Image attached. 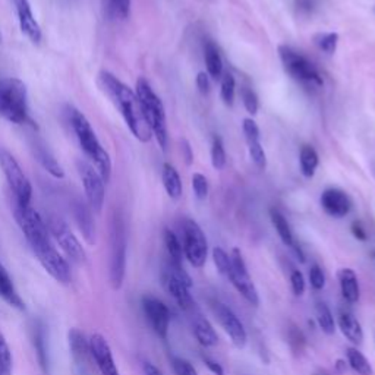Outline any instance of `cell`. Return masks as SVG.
<instances>
[{"label": "cell", "instance_id": "6da1fadb", "mask_svg": "<svg viewBox=\"0 0 375 375\" xmlns=\"http://www.w3.org/2000/svg\"><path fill=\"white\" fill-rule=\"evenodd\" d=\"M100 81L103 87L106 88L108 94L115 101L116 106L119 108L134 137L141 142H149L151 139L153 132L150 129L147 119L144 116V110L137 93L108 71H103L100 74Z\"/></svg>", "mask_w": 375, "mask_h": 375}, {"label": "cell", "instance_id": "7a4b0ae2", "mask_svg": "<svg viewBox=\"0 0 375 375\" xmlns=\"http://www.w3.org/2000/svg\"><path fill=\"white\" fill-rule=\"evenodd\" d=\"M71 125L72 129L76 135V139L81 145L82 151L87 154V157L94 163L97 172L103 178L104 183H108L110 180L112 175V160L109 153L103 149V145L100 144L91 123L88 119L82 115L79 110L72 109L71 110Z\"/></svg>", "mask_w": 375, "mask_h": 375}, {"label": "cell", "instance_id": "3957f363", "mask_svg": "<svg viewBox=\"0 0 375 375\" xmlns=\"http://www.w3.org/2000/svg\"><path fill=\"white\" fill-rule=\"evenodd\" d=\"M135 93L139 98L144 116L150 125L153 135L156 137L161 150H166V147H168L169 134H168V123H166V112L160 97L153 91L149 81L144 78L138 79Z\"/></svg>", "mask_w": 375, "mask_h": 375}, {"label": "cell", "instance_id": "277c9868", "mask_svg": "<svg viewBox=\"0 0 375 375\" xmlns=\"http://www.w3.org/2000/svg\"><path fill=\"white\" fill-rule=\"evenodd\" d=\"M0 115L16 125L30 120L28 94L23 81L16 78H0Z\"/></svg>", "mask_w": 375, "mask_h": 375}, {"label": "cell", "instance_id": "5b68a950", "mask_svg": "<svg viewBox=\"0 0 375 375\" xmlns=\"http://www.w3.org/2000/svg\"><path fill=\"white\" fill-rule=\"evenodd\" d=\"M279 54L286 72L295 81L309 88H318L323 86V79L317 68L304 54L289 46H280Z\"/></svg>", "mask_w": 375, "mask_h": 375}, {"label": "cell", "instance_id": "8992f818", "mask_svg": "<svg viewBox=\"0 0 375 375\" xmlns=\"http://www.w3.org/2000/svg\"><path fill=\"white\" fill-rule=\"evenodd\" d=\"M15 219L31 245L33 251H37V249L52 242L46 221L41 219L31 205H15Z\"/></svg>", "mask_w": 375, "mask_h": 375}, {"label": "cell", "instance_id": "52a82bcc", "mask_svg": "<svg viewBox=\"0 0 375 375\" xmlns=\"http://www.w3.org/2000/svg\"><path fill=\"white\" fill-rule=\"evenodd\" d=\"M0 168H2L4 175L15 195L16 205H23V207L31 205V197H33L31 183L27 175L24 173V171L21 169L16 158L6 150H0Z\"/></svg>", "mask_w": 375, "mask_h": 375}, {"label": "cell", "instance_id": "ba28073f", "mask_svg": "<svg viewBox=\"0 0 375 375\" xmlns=\"http://www.w3.org/2000/svg\"><path fill=\"white\" fill-rule=\"evenodd\" d=\"M163 283L169 295L175 299V302L185 311H191L195 305L190 289L192 286V280L185 272L182 264H173L169 261L168 267L164 270Z\"/></svg>", "mask_w": 375, "mask_h": 375}, {"label": "cell", "instance_id": "9c48e42d", "mask_svg": "<svg viewBox=\"0 0 375 375\" xmlns=\"http://www.w3.org/2000/svg\"><path fill=\"white\" fill-rule=\"evenodd\" d=\"M183 254L186 260L195 268H201L208 255V243L200 224L194 220L183 221Z\"/></svg>", "mask_w": 375, "mask_h": 375}, {"label": "cell", "instance_id": "30bf717a", "mask_svg": "<svg viewBox=\"0 0 375 375\" xmlns=\"http://www.w3.org/2000/svg\"><path fill=\"white\" fill-rule=\"evenodd\" d=\"M49 233L54 238L57 245L60 246L62 251L67 254V257L76 262V264H84L87 260L84 248H82L78 238L74 235V232L69 229V226L59 217H50L46 223Z\"/></svg>", "mask_w": 375, "mask_h": 375}, {"label": "cell", "instance_id": "8fae6325", "mask_svg": "<svg viewBox=\"0 0 375 375\" xmlns=\"http://www.w3.org/2000/svg\"><path fill=\"white\" fill-rule=\"evenodd\" d=\"M231 261H232V267H231V273H229L227 279L231 280V283L239 292V295L246 302H249L253 306H258V304H260L258 290H257L251 276H249L248 267L245 264L241 249L233 248V251L231 254Z\"/></svg>", "mask_w": 375, "mask_h": 375}, {"label": "cell", "instance_id": "7c38bea8", "mask_svg": "<svg viewBox=\"0 0 375 375\" xmlns=\"http://www.w3.org/2000/svg\"><path fill=\"white\" fill-rule=\"evenodd\" d=\"M78 172L82 180V185H84L86 195L90 204V208L94 213H100L103 204H104V197H106V192H104V180L94 169L93 166L87 161H78Z\"/></svg>", "mask_w": 375, "mask_h": 375}, {"label": "cell", "instance_id": "4fadbf2b", "mask_svg": "<svg viewBox=\"0 0 375 375\" xmlns=\"http://www.w3.org/2000/svg\"><path fill=\"white\" fill-rule=\"evenodd\" d=\"M34 254L37 255L40 264L43 265V268L57 283L68 284L71 282L72 279L71 267L68 261L64 258V255L59 254V251L52 242L43 248L37 249V251H34Z\"/></svg>", "mask_w": 375, "mask_h": 375}, {"label": "cell", "instance_id": "5bb4252c", "mask_svg": "<svg viewBox=\"0 0 375 375\" xmlns=\"http://www.w3.org/2000/svg\"><path fill=\"white\" fill-rule=\"evenodd\" d=\"M212 308H213L216 318L219 320L220 325L227 333L229 338L232 339L233 345L236 347H245L246 340H248V335H246V330H245L242 321L238 318L235 312L229 306H226L224 304L217 302V301L213 302Z\"/></svg>", "mask_w": 375, "mask_h": 375}, {"label": "cell", "instance_id": "9a60e30c", "mask_svg": "<svg viewBox=\"0 0 375 375\" xmlns=\"http://www.w3.org/2000/svg\"><path fill=\"white\" fill-rule=\"evenodd\" d=\"M142 309L145 318L149 320L156 335L161 339L168 338L169 324H171V311L164 305V302H161L154 296H144Z\"/></svg>", "mask_w": 375, "mask_h": 375}, {"label": "cell", "instance_id": "2e32d148", "mask_svg": "<svg viewBox=\"0 0 375 375\" xmlns=\"http://www.w3.org/2000/svg\"><path fill=\"white\" fill-rule=\"evenodd\" d=\"M88 343H90V355L96 361L101 375H119L113 353L108 340L101 335H98V333H96V335L90 338Z\"/></svg>", "mask_w": 375, "mask_h": 375}, {"label": "cell", "instance_id": "e0dca14e", "mask_svg": "<svg viewBox=\"0 0 375 375\" xmlns=\"http://www.w3.org/2000/svg\"><path fill=\"white\" fill-rule=\"evenodd\" d=\"M321 207L323 210L336 219H342L347 216L352 210V201L349 195L338 188H328L321 195Z\"/></svg>", "mask_w": 375, "mask_h": 375}, {"label": "cell", "instance_id": "ac0fdd59", "mask_svg": "<svg viewBox=\"0 0 375 375\" xmlns=\"http://www.w3.org/2000/svg\"><path fill=\"white\" fill-rule=\"evenodd\" d=\"M15 6H16L21 31L28 37L31 43L38 45L41 41V37H43V33H41L37 19L34 18L28 0H15Z\"/></svg>", "mask_w": 375, "mask_h": 375}, {"label": "cell", "instance_id": "d6986e66", "mask_svg": "<svg viewBox=\"0 0 375 375\" xmlns=\"http://www.w3.org/2000/svg\"><path fill=\"white\" fill-rule=\"evenodd\" d=\"M342 295L349 304H357L361 298V287L357 273L352 268H340L338 272Z\"/></svg>", "mask_w": 375, "mask_h": 375}, {"label": "cell", "instance_id": "ffe728a7", "mask_svg": "<svg viewBox=\"0 0 375 375\" xmlns=\"http://www.w3.org/2000/svg\"><path fill=\"white\" fill-rule=\"evenodd\" d=\"M339 328L343 336L353 345H362L364 342V330L357 317L349 311H342L339 314Z\"/></svg>", "mask_w": 375, "mask_h": 375}, {"label": "cell", "instance_id": "44dd1931", "mask_svg": "<svg viewBox=\"0 0 375 375\" xmlns=\"http://www.w3.org/2000/svg\"><path fill=\"white\" fill-rule=\"evenodd\" d=\"M125 265H127V248H125L123 239L117 238L113 249V258H112V270H110V279L115 289H119L123 283L125 277Z\"/></svg>", "mask_w": 375, "mask_h": 375}, {"label": "cell", "instance_id": "7402d4cb", "mask_svg": "<svg viewBox=\"0 0 375 375\" xmlns=\"http://www.w3.org/2000/svg\"><path fill=\"white\" fill-rule=\"evenodd\" d=\"M75 220L79 231L84 235L86 241L93 245L96 242V224L93 220L91 208H88L84 202H76L75 205Z\"/></svg>", "mask_w": 375, "mask_h": 375}, {"label": "cell", "instance_id": "603a6c76", "mask_svg": "<svg viewBox=\"0 0 375 375\" xmlns=\"http://www.w3.org/2000/svg\"><path fill=\"white\" fill-rule=\"evenodd\" d=\"M0 298L13 308L24 309V301L21 299L8 270L4 267L2 262H0Z\"/></svg>", "mask_w": 375, "mask_h": 375}, {"label": "cell", "instance_id": "cb8c5ba5", "mask_svg": "<svg viewBox=\"0 0 375 375\" xmlns=\"http://www.w3.org/2000/svg\"><path fill=\"white\" fill-rule=\"evenodd\" d=\"M204 59L207 72L213 79H220L223 76V60L220 52L213 41H207L204 45Z\"/></svg>", "mask_w": 375, "mask_h": 375}, {"label": "cell", "instance_id": "d4e9b609", "mask_svg": "<svg viewBox=\"0 0 375 375\" xmlns=\"http://www.w3.org/2000/svg\"><path fill=\"white\" fill-rule=\"evenodd\" d=\"M192 328H194V335H195L197 340L204 347H213L217 345V342H219L217 333H216L214 327L212 325V323L208 321L207 318L197 317Z\"/></svg>", "mask_w": 375, "mask_h": 375}, {"label": "cell", "instance_id": "484cf974", "mask_svg": "<svg viewBox=\"0 0 375 375\" xmlns=\"http://www.w3.org/2000/svg\"><path fill=\"white\" fill-rule=\"evenodd\" d=\"M161 179L164 190L172 200H179L182 197V180L178 173V171L173 168L172 164L164 163L163 164V172Z\"/></svg>", "mask_w": 375, "mask_h": 375}, {"label": "cell", "instance_id": "4316f807", "mask_svg": "<svg viewBox=\"0 0 375 375\" xmlns=\"http://www.w3.org/2000/svg\"><path fill=\"white\" fill-rule=\"evenodd\" d=\"M68 340L74 358L78 361H84L90 353V343L86 339L84 333H81L78 328H72L68 333Z\"/></svg>", "mask_w": 375, "mask_h": 375}, {"label": "cell", "instance_id": "83f0119b", "mask_svg": "<svg viewBox=\"0 0 375 375\" xmlns=\"http://www.w3.org/2000/svg\"><path fill=\"white\" fill-rule=\"evenodd\" d=\"M35 150V158L38 160V163L43 166L45 171H47L53 178L62 179L64 178V169H62V166L56 161V158L52 156V153L49 150H46L43 145H35L34 147Z\"/></svg>", "mask_w": 375, "mask_h": 375}, {"label": "cell", "instance_id": "f1b7e54d", "mask_svg": "<svg viewBox=\"0 0 375 375\" xmlns=\"http://www.w3.org/2000/svg\"><path fill=\"white\" fill-rule=\"evenodd\" d=\"M299 163H301V172L305 178H312L316 175L318 168V154L311 147V145H304L299 153Z\"/></svg>", "mask_w": 375, "mask_h": 375}, {"label": "cell", "instance_id": "f546056e", "mask_svg": "<svg viewBox=\"0 0 375 375\" xmlns=\"http://www.w3.org/2000/svg\"><path fill=\"white\" fill-rule=\"evenodd\" d=\"M270 217H272V221H273V226L277 231L282 242L286 245V246H290L294 248L295 246V239H294V233H292V229L287 223V220L284 219V216L279 212V210H272L270 212Z\"/></svg>", "mask_w": 375, "mask_h": 375}, {"label": "cell", "instance_id": "4dcf8cb0", "mask_svg": "<svg viewBox=\"0 0 375 375\" xmlns=\"http://www.w3.org/2000/svg\"><path fill=\"white\" fill-rule=\"evenodd\" d=\"M346 359L349 367L358 372L359 375H372V367L369 361L362 355V353L355 349V347H349L346 350Z\"/></svg>", "mask_w": 375, "mask_h": 375}, {"label": "cell", "instance_id": "1f68e13d", "mask_svg": "<svg viewBox=\"0 0 375 375\" xmlns=\"http://www.w3.org/2000/svg\"><path fill=\"white\" fill-rule=\"evenodd\" d=\"M164 245H166V249H168L169 261L173 264H182L183 248L178 236L171 231V229H166L164 231Z\"/></svg>", "mask_w": 375, "mask_h": 375}, {"label": "cell", "instance_id": "d6a6232c", "mask_svg": "<svg viewBox=\"0 0 375 375\" xmlns=\"http://www.w3.org/2000/svg\"><path fill=\"white\" fill-rule=\"evenodd\" d=\"M317 321H318V325L320 328L325 333V335H333L336 330V323H335V317H333L330 308L324 304V302H320L317 305Z\"/></svg>", "mask_w": 375, "mask_h": 375}, {"label": "cell", "instance_id": "836d02e7", "mask_svg": "<svg viewBox=\"0 0 375 375\" xmlns=\"http://www.w3.org/2000/svg\"><path fill=\"white\" fill-rule=\"evenodd\" d=\"M235 91H236V82H235V76L232 74L226 72L221 76V100L226 104V106L232 108L233 103H235Z\"/></svg>", "mask_w": 375, "mask_h": 375}, {"label": "cell", "instance_id": "e575fe53", "mask_svg": "<svg viewBox=\"0 0 375 375\" xmlns=\"http://www.w3.org/2000/svg\"><path fill=\"white\" fill-rule=\"evenodd\" d=\"M339 43V34L338 33H324L316 37V45L321 52L325 54H335Z\"/></svg>", "mask_w": 375, "mask_h": 375}, {"label": "cell", "instance_id": "d590c367", "mask_svg": "<svg viewBox=\"0 0 375 375\" xmlns=\"http://www.w3.org/2000/svg\"><path fill=\"white\" fill-rule=\"evenodd\" d=\"M212 163L216 171H221L226 166V151L220 137H214L212 145Z\"/></svg>", "mask_w": 375, "mask_h": 375}, {"label": "cell", "instance_id": "8d00e7d4", "mask_svg": "<svg viewBox=\"0 0 375 375\" xmlns=\"http://www.w3.org/2000/svg\"><path fill=\"white\" fill-rule=\"evenodd\" d=\"M213 260H214V264H216L217 270L220 272V275L227 277L229 273H231V267H232L231 255H227V253L224 251V249L217 246V248L213 249Z\"/></svg>", "mask_w": 375, "mask_h": 375}, {"label": "cell", "instance_id": "74e56055", "mask_svg": "<svg viewBox=\"0 0 375 375\" xmlns=\"http://www.w3.org/2000/svg\"><path fill=\"white\" fill-rule=\"evenodd\" d=\"M241 97H242V101H243V106L246 109V112L249 115H257L258 113V109H260V101H258V97L255 94V91L253 88L249 87H243L241 90Z\"/></svg>", "mask_w": 375, "mask_h": 375}, {"label": "cell", "instance_id": "f35d334b", "mask_svg": "<svg viewBox=\"0 0 375 375\" xmlns=\"http://www.w3.org/2000/svg\"><path fill=\"white\" fill-rule=\"evenodd\" d=\"M248 150H249V156H251L254 164L257 166L258 169L264 171L265 166H267V158H265L264 149L261 147V142L260 141L248 142Z\"/></svg>", "mask_w": 375, "mask_h": 375}, {"label": "cell", "instance_id": "ab89813d", "mask_svg": "<svg viewBox=\"0 0 375 375\" xmlns=\"http://www.w3.org/2000/svg\"><path fill=\"white\" fill-rule=\"evenodd\" d=\"M172 369L175 375H198L197 369L190 361H186L179 357L172 358Z\"/></svg>", "mask_w": 375, "mask_h": 375}, {"label": "cell", "instance_id": "60d3db41", "mask_svg": "<svg viewBox=\"0 0 375 375\" xmlns=\"http://www.w3.org/2000/svg\"><path fill=\"white\" fill-rule=\"evenodd\" d=\"M192 190L198 200H205L208 195V180L201 173H194L192 176Z\"/></svg>", "mask_w": 375, "mask_h": 375}, {"label": "cell", "instance_id": "b9f144b4", "mask_svg": "<svg viewBox=\"0 0 375 375\" xmlns=\"http://www.w3.org/2000/svg\"><path fill=\"white\" fill-rule=\"evenodd\" d=\"M243 134H245L246 144L253 142V141H260V128L255 123V120L249 119V117L243 119Z\"/></svg>", "mask_w": 375, "mask_h": 375}, {"label": "cell", "instance_id": "7bdbcfd3", "mask_svg": "<svg viewBox=\"0 0 375 375\" xmlns=\"http://www.w3.org/2000/svg\"><path fill=\"white\" fill-rule=\"evenodd\" d=\"M309 282L312 289L316 290H321L325 286V276L323 273V270L320 268V265H312L309 270Z\"/></svg>", "mask_w": 375, "mask_h": 375}, {"label": "cell", "instance_id": "ee69618b", "mask_svg": "<svg viewBox=\"0 0 375 375\" xmlns=\"http://www.w3.org/2000/svg\"><path fill=\"white\" fill-rule=\"evenodd\" d=\"M290 284H292V290H294V294L296 296H302L304 295V292L306 289V283H305L304 275L299 272V270H295V272L292 273Z\"/></svg>", "mask_w": 375, "mask_h": 375}, {"label": "cell", "instance_id": "f6af8a7d", "mask_svg": "<svg viewBox=\"0 0 375 375\" xmlns=\"http://www.w3.org/2000/svg\"><path fill=\"white\" fill-rule=\"evenodd\" d=\"M0 365L12 368V353L2 333H0Z\"/></svg>", "mask_w": 375, "mask_h": 375}, {"label": "cell", "instance_id": "bcb514c9", "mask_svg": "<svg viewBox=\"0 0 375 375\" xmlns=\"http://www.w3.org/2000/svg\"><path fill=\"white\" fill-rule=\"evenodd\" d=\"M110 6L120 18H128L131 12V0H110Z\"/></svg>", "mask_w": 375, "mask_h": 375}, {"label": "cell", "instance_id": "7dc6e473", "mask_svg": "<svg viewBox=\"0 0 375 375\" xmlns=\"http://www.w3.org/2000/svg\"><path fill=\"white\" fill-rule=\"evenodd\" d=\"M197 87L202 96L210 93V79H208V75L205 72H200L197 75Z\"/></svg>", "mask_w": 375, "mask_h": 375}, {"label": "cell", "instance_id": "c3c4849f", "mask_svg": "<svg viewBox=\"0 0 375 375\" xmlns=\"http://www.w3.org/2000/svg\"><path fill=\"white\" fill-rule=\"evenodd\" d=\"M204 364L214 375H224V369H223V367L219 362H216V361H213L210 358H204Z\"/></svg>", "mask_w": 375, "mask_h": 375}, {"label": "cell", "instance_id": "681fc988", "mask_svg": "<svg viewBox=\"0 0 375 375\" xmlns=\"http://www.w3.org/2000/svg\"><path fill=\"white\" fill-rule=\"evenodd\" d=\"M352 233H353V236H355L359 241H367V238H368L365 229L362 227V224L359 221H355V223L352 224Z\"/></svg>", "mask_w": 375, "mask_h": 375}, {"label": "cell", "instance_id": "f907efd6", "mask_svg": "<svg viewBox=\"0 0 375 375\" xmlns=\"http://www.w3.org/2000/svg\"><path fill=\"white\" fill-rule=\"evenodd\" d=\"M142 369H144V375H163V372L151 362H144Z\"/></svg>", "mask_w": 375, "mask_h": 375}, {"label": "cell", "instance_id": "816d5d0a", "mask_svg": "<svg viewBox=\"0 0 375 375\" xmlns=\"http://www.w3.org/2000/svg\"><path fill=\"white\" fill-rule=\"evenodd\" d=\"M314 5V0H298V8L304 12H311Z\"/></svg>", "mask_w": 375, "mask_h": 375}, {"label": "cell", "instance_id": "f5cc1de1", "mask_svg": "<svg viewBox=\"0 0 375 375\" xmlns=\"http://www.w3.org/2000/svg\"><path fill=\"white\" fill-rule=\"evenodd\" d=\"M182 145H183L182 150H183V153H185L186 164H191V163H192V158H194V156H192V151H191L190 144H188V141H183V142H182Z\"/></svg>", "mask_w": 375, "mask_h": 375}, {"label": "cell", "instance_id": "db71d44e", "mask_svg": "<svg viewBox=\"0 0 375 375\" xmlns=\"http://www.w3.org/2000/svg\"><path fill=\"white\" fill-rule=\"evenodd\" d=\"M12 374V368H6L4 365H0V375H11Z\"/></svg>", "mask_w": 375, "mask_h": 375}, {"label": "cell", "instance_id": "11a10c76", "mask_svg": "<svg viewBox=\"0 0 375 375\" xmlns=\"http://www.w3.org/2000/svg\"><path fill=\"white\" fill-rule=\"evenodd\" d=\"M372 169H374V172H375V163H374V166H372Z\"/></svg>", "mask_w": 375, "mask_h": 375}, {"label": "cell", "instance_id": "9f6ffc18", "mask_svg": "<svg viewBox=\"0 0 375 375\" xmlns=\"http://www.w3.org/2000/svg\"><path fill=\"white\" fill-rule=\"evenodd\" d=\"M0 43H2V35H0Z\"/></svg>", "mask_w": 375, "mask_h": 375}, {"label": "cell", "instance_id": "6f0895ef", "mask_svg": "<svg viewBox=\"0 0 375 375\" xmlns=\"http://www.w3.org/2000/svg\"><path fill=\"white\" fill-rule=\"evenodd\" d=\"M374 12H375V8H374Z\"/></svg>", "mask_w": 375, "mask_h": 375}]
</instances>
